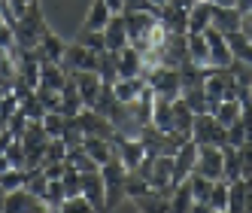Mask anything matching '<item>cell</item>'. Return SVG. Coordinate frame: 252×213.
Here are the masks:
<instances>
[{
    "mask_svg": "<svg viewBox=\"0 0 252 213\" xmlns=\"http://www.w3.org/2000/svg\"><path fill=\"white\" fill-rule=\"evenodd\" d=\"M210 3L213 6H234V9H237V0H210Z\"/></svg>",
    "mask_w": 252,
    "mask_h": 213,
    "instance_id": "50",
    "label": "cell"
},
{
    "mask_svg": "<svg viewBox=\"0 0 252 213\" xmlns=\"http://www.w3.org/2000/svg\"><path fill=\"white\" fill-rule=\"evenodd\" d=\"M33 95L40 98V104L46 106V110H61V92H58V88L37 85V88H33Z\"/></svg>",
    "mask_w": 252,
    "mask_h": 213,
    "instance_id": "36",
    "label": "cell"
},
{
    "mask_svg": "<svg viewBox=\"0 0 252 213\" xmlns=\"http://www.w3.org/2000/svg\"><path fill=\"white\" fill-rule=\"evenodd\" d=\"M204 92H207L210 113H213L216 104L240 98V85H237V79H234L231 67H207V73H204Z\"/></svg>",
    "mask_w": 252,
    "mask_h": 213,
    "instance_id": "1",
    "label": "cell"
},
{
    "mask_svg": "<svg viewBox=\"0 0 252 213\" xmlns=\"http://www.w3.org/2000/svg\"><path fill=\"white\" fill-rule=\"evenodd\" d=\"M103 3L110 6V9H113L116 15H122V12H125V0H103Z\"/></svg>",
    "mask_w": 252,
    "mask_h": 213,
    "instance_id": "47",
    "label": "cell"
},
{
    "mask_svg": "<svg viewBox=\"0 0 252 213\" xmlns=\"http://www.w3.org/2000/svg\"><path fill=\"white\" fill-rule=\"evenodd\" d=\"M64 49H67V46L55 37V34L46 31V34H43V40L37 43V49H33V52H37V58H40V61H61V58H64Z\"/></svg>",
    "mask_w": 252,
    "mask_h": 213,
    "instance_id": "20",
    "label": "cell"
},
{
    "mask_svg": "<svg viewBox=\"0 0 252 213\" xmlns=\"http://www.w3.org/2000/svg\"><path fill=\"white\" fill-rule=\"evenodd\" d=\"M70 79V70L61 64V61H43L40 64V85H49V88H64V82Z\"/></svg>",
    "mask_w": 252,
    "mask_h": 213,
    "instance_id": "16",
    "label": "cell"
},
{
    "mask_svg": "<svg viewBox=\"0 0 252 213\" xmlns=\"http://www.w3.org/2000/svg\"><path fill=\"white\" fill-rule=\"evenodd\" d=\"M213 116L219 119L225 128H228V125H234V122L243 116V101H240V98H234V101H222V104H216Z\"/></svg>",
    "mask_w": 252,
    "mask_h": 213,
    "instance_id": "25",
    "label": "cell"
},
{
    "mask_svg": "<svg viewBox=\"0 0 252 213\" xmlns=\"http://www.w3.org/2000/svg\"><path fill=\"white\" fill-rule=\"evenodd\" d=\"M149 3H152V6H155V9H164V6H167V3H170V0H149Z\"/></svg>",
    "mask_w": 252,
    "mask_h": 213,
    "instance_id": "52",
    "label": "cell"
},
{
    "mask_svg": "<svg viewBox=\"0 0 252 213\" xmlns=\"http://www.w3.org/2000/svg\"><path fill=\"white\" fill-rule=\"evenodd\" d=\"M210 213H225L228 210V183L225 180H216L213 192H210V201H207Z\"/></svg>",
    "mask_w": 252,
    "mask_h": 213,
    "instance_id": "32",
    "label": "cell"
},
{
    "mask_svg": "<svg viewBox=\"0 0 252 213\" xmlns=\"http://www.w3.org/2000/svg\"><path fill=\"white\" fill-rule=\"evenodd\" d=\"M3 128H6V119H3V116H0V131H3Z\"/></svg>",
    "mask_w": 252,
    "mask_h": 213,
    "instance_id": "53",
    "label": "cell"
},
{
    "mask_svg": "<svg viewBox=\"0 0 252 213\" xmlns=\"http://www.w3.org/2000/svg\"><path fill=\"white\" fill-rule=\"evenodd\" d=\"M67 165H73L79 174H88V171H100V165L94 162L92 155H88L82 146H76V149H67Z\"/></svg>",
    "mask_w": 252,
    "mask_h": 213,
    "instance_id": "29",
    "label": "cell"
},
{
    "mask_svg": "<svg viewBox=\"0 0 252 213\" xmlns=\"http://www.w3.org/2000/svg\"><path fill=\"white\" fill-rule=\"evenodd\" d=\"M82 177V195L88 198L94 210H106V183H103V174L100 171H88L79 174Z\"/></svg>",
    "mask_w": 252,
    "mask_h": 213,
    "instance_id": "10",
    "label": "cell"
},
{
    "mask_svg": "<svg viewBox=\"0 0 252 213\" xmlns=\"http://www.w3.org/2000/svg\"><path fill=\"white\" fill-rule=\"evenodd\" d=\"M61 64L73 73V70H97V52H92L88 46H82L79 40L73 46H67L64 49V58Z\"/></svg>",
    "mask_w": 252,
    "mask_h": 213,
    "instance_id": "7",
    "label": "cell"
},
{
    "mask_svg": "<svg viewBox=\"0 0 252 213\" xmlns=\"http://www.w3.org/2000/svg\"><path fill=\"white\" fill-rule=\"evenodd\" d=\"M186 46H189V61L197 67H210V46L204 34H186Z\"/></svg>",
    "mask_w": 252,
    "mask_h": 213,
    "instance_id": "21",
    "label": "cell"
},
{
    "mask_svg": "<svg viewBox=\"0 0 252 213\" xmlns=\"http://www.w3.org/2000/svg\"><path fill=\"white\" fill-rule=\"evenodd\" d=\"M237 12H252V0H237Z\"/></svg>",
    "mask_w": 252,
    "mask_h": 213,
    "instance_id": "48",
    "label": "cell"
},
{
    "mask_svg": "<svg viewBox=\"0 0 252 213\" xmlns=\"http://www.w3.org/2000/svg\"><path fill=\"white\" fill-rule=\"evenodd\" d=\"M146 85L155 92V98L164 101H176L183 98V82H179V67H167V64H155L143 73Z\"/></svg>",
    "mask_w": 252,
    "mask_h": 213,
    "instance_id": "2",
    "label": "cell"
},
{
    "mask_svg": "<svg viewBox=\"0 0 252 213\" xmlns=\"http://www.w3.org/2000/svg\"><path fill=\"white\" fill-rule=\"evenodd\" d=\"M113 15H116V12L106 6L103 0H92V6H88V15H85L82 28H85V31H103L106 25H110Z\"/></svg>",
    "mask_w": 252,
    "mask_h": 213,
    "instance_id": "18",
    "label": "cell"
},
{
    "mask_svg": "<svg viewBox=\"0 0 252 213\" xmlns=\"http://www.w3.org/2000/svg\"><path fill=\"white\" fill-rule=\"evenodd\" d=\"M49 162H67V143H64V137H49L46 152H43V165H49Z\"/></svg>",
    "mask_w": 252,
    "mask_h": 213,
    "instance_id": "34",
    "label": "cell"
},
{
    "mask_svg": "<svg viewBox=\"0 0 252 213\" xmlns=\"http://www.w3.org/2000/svg\"><path fill=\"white\" fill-rule=\"evenodd\" d=\"M76 122L82 125L85 134H92V137H106V140H116V125L106 116H100L94 106H82Z\"/></svg>",
    "mask_w": 252,
    "mask_h": 213,
    "instance_id": "4",
    "label": "cell"
},
{
    "mask_svg": "<svg viewBox=\"0 0 252 213\" xmlns=\"http://www.w3.org/2000/svg\"><path fill=\"white\" fill-rule=\"evenodd\" d=\"M82 149H85L88 155H92L100 168H103V165H106V162H110V158L116 155V143H113V140H106V137H92V134H85Z\"/></svg>",
    "mask_w": 252,
    "mask_h": 213,
    "instance_id": "15",
    "label": "cell"
},
{
    "mask_svg": "<svg viewBox=\"0 0 252 213\" xmlns=\"http://www.w3.org/2000/svg\"><path fill=\"white\" fill-rule=\"evenodd\" d=\"M134 9H155L149 0H125V12H134Z\"/></svg>",
    "mask_w": 252,
    "mask_h": 213,
    "instance_id": "45",
    "label": "cell"
},
{
    "mask_svg": "<svg viewBox=\"0 0 252 213\" xmlns=\"http://www.w3.org/2000/svg\"><path fill=\"white\" fill-rule=\"evenodd\" d=\"M97 76H100V82H116L119 79V64H116V52H110V49H103V52H97Z\"/></svg>",
    "mask_w": 252,
    "mask_h": 213,
    "instance_id": "27",
    "label": "cell"
},
{
    "mask_svg": "<svg viewBox=\"0 0 252 213\" xmlns=\"http://www.w3.org/2000/svg\"><path fill=\"white\" fill-rule=\"evenodd\" d=\"M64 143H67V149H76V146H82V143H85V131H82V125H79L76 119H70V122H67Z\"/></svg>",
    "mask_w": 252,
    "mask_h": 213,
    "instance_id": "37",
    "label": "cell"
},
{
    "mask_svg": "<svg viewBox=\"0 0 252 213\" xmlns=\"http://www.w3.org/2000/svg\"><path fill=\"white\" fill-rule=\"evenodd\" d=\"M28 3H33V0H28Z\"/></svg>",
    "mask_w": 252,
    "mask_h": 213,
    "instance_id": "55",
    "label": "cell"
},
{
    "mask_svg": "<svg viewBox=\"0 0 252 213\" xmlns=\"http://www.w3.org/2000/svg\"><path fill=\"white\" fill-rule=\"evenodd\" d=\"M9 168H12V162L6 158V152H0V174H3V171H9Z\"/></svg>",
    "mask_w": 252,
    "mask_h": 213,
    "instance_id": "49",
    "label": "cell"
},
{
    "mask_svg": "<svg viewBox=\"0 0 252 213\" xmlns=\"http://www.w3.org/2000/svg\"><path fill=\"white\" fill-rule=\"evenodd\" d=\"M207 37V46H210V67H231L234 55H231V46H228V37L219 31V28H207L204 31Z\"/></svg>",
    "mask_w": 252,
    "mask_h": 213,
    "instance_id": "6",
    "label": "cell"
},
{
    "mask_svg": "<svg viewBox=\"0 0 252 213\" xmlns=\"http://www.w3.org/2000/svg\"><path fill=\"white\" fill-rule=\"evenodd\" d=\"M64 171H67V162H49V165H43V174L49 177V180H61Z\"/></svg>",
    "mask_w": 252,
    "mask_h": 213,
    "instance_id": "44",
    "label": "cell"
},
{
    "mask_svg": "<svg viewBox=\"0 0 252 213\" xmlns=\"http://www.w3.org/2000/svg\"><path fill=\"white\" fill-rule=\"evenodd\" d=\"M116 64H119V76H143V70H146V58H143V52L134 49L131 43L116 52Z\"/></svg>",
    "mask_w": 252,
    "mask_h": 213,
    "instance_id": "11",
    "label": "cell"
},
{
    "mask_svg": "<svg viewBox=\"0 0 252 213\" xmlns=\"http://www.w3.org/2000/svg\"><path fill=\"white\" fill-rule=\"evenodd\" d=\"M213 25V3L210 0H197L189 9V31L186 34H204Z\"/></svg>",
    "mask_w": 252,
    "mask_h": 213,
    "instance_id": "14",
    "label": "cell"
},
{
    "mask_svg": "<svg viewBox=\"0 0 252 213\" xmlns=\"http://www.w3.org/2000/svg\"><path fill=\"white\" fill-rule=\"evenodd\" d=\"M3 95H6V88H3V85H0V101H3Z\"/></svg>",
    "mask_w": 252,
    "mask_h": 213,
    "instance_id": "54",
    "label": "cell"
},
{
    "mask_svg": "<svg viewBox=\"0 0 252 213\" xmlns=\"http://www.w3.org/2000/svg\"><path fill=\"white\" fill-rule=\"evenodd\" d=\"M79 43H82V46H88L92 52H103V49H106V43H103V31H85V28H82Z\"/></svg>",
    "mask_w": 252,
    "mask_h": 213,
    "instance_id": "40",
    "label": "cell"
},
{
    "mask_svg": "<svg viewBox=\"0 0 252 213\" xmlns=\"http://www.w3.org/2000/svg\"><path fill=\"white\" fill-rule=\"evenodd\" d=\"M88 210H94V207L88 204L85 195H70V198H64V204H61V213H88Z\"/></svg>",
    "mask_w": 252,
    "mask_h": 213,
    "instance_id": "39",
    "label": "cell"
},
{
    "mask_svg": "<svg viewBox=\"0 0 252 213\" xmlns=\"http://www.w3.org/2000/svg\"><path fill=\"white\" fill-rule=\"evenodd\" d=\"M191 207H194V195H191L189 180L176 183V189H173V195H170V210H173V213H189Z\"/></svg>",
    "mask_w": 252,
    "mask_h": 213,
    "instance_id": "28",
    "label": "cell"
},
{
    "mask_svg": "<svg viewBox=\"0 0 252 213\" xmlns=\"http://www.w3.org/2000/svg\"><path fill=\"white\" fill-rule=\"evenodd\" d=\"M28 183V171L25 168H9V171H3L0 174V186H3L6 192H12V189H22Z\"/></svg>",
    "mask_w": 252,
    "mask_h": 213,
    "instance_id": "35",
    "label": "cell"
},
{
    "mask_svg": "<svg viewBox=\"0 0 252 213\" xmlns=\"http://www.w3.org/2000/svg\"><path fill=\"white\" fill-rule=\"evenodd\" d=\"M12 140H15V137H12V134H9L6 128H3V131H0V152H6V146L12 143Z\"/></svg>",
    "mask_w": 252,
    "mask_h": 213,
    "instance_id": "46",
    "label": "cell"
},
{
    "mask_svg": "<svg viewBox=\"0 0 252 213\" xmlns=\"http://www.w3.org/2000/svg\"><path fill=\"white\" fill-rule=\"evenodd\" d=\"M143 88H146V79H143V76H119V79L113 82V92H116V98H119L122 104L140 98Z\"/></svg>",
    "mask_w": 252,
    "mask_h": 213,
    "instance_id": "19",
    "label": "cell"
},
{
    "mask_svg": "<svg viewBox=\"0 0 252 213\" xmlns=\"http://www.w3.org/2000/svg\"><path fill=\"white\" fill-rule=\"evenodd\" d=\"M240 25H243V12H237L234 6H213V28L231 34V31H240Z\"/></svg>",
    "mask_w": 252,
    "mask_h": 213,
    "instance_id": "17",
    "label": "cell"
},
{
    "mask_svg": "<svg viewBox=\"0 0 252 213\" xmlns=\"http://www.w3.org/2000/svg\"><path fill=\"white\" fill-rule=\"evenodd\" d=\"M19 110H22V113H25V116H28L31 122H43V116L49 113L46 106L40 104V98L33 95V92H28V95L22 98V104H19Z\"/></svg>",
    "mask_w": 252,
    "mask_h": 213,
    "instance_id": "33",
    "label": "cell"
},
{
    "mask_svg": "<svg viewBox=\"0 0 252 213\" xmlns=\"http://www.w3.org/2000/svg\"><path fill=\"white\" fill-rule=\"evenodd\" d=\"M31 210H37V213H43L46 210V204L33 195L28 186H22V189H12V192H6V207H3V213H31Z\"/></svg>",
    "mask_w": 252,
    "mask_h": 213,
    "instance_id": "8",
    "label": "cell"
},
{
    "mask_svg": "<svg viewBox=\"0 0 252 213\" xmlns=\"http://www.w3.org/2000/svg\"><path fill=\"white\" fill-rule=\"evenodd\" d=\"M152 125L158 131H170L173 128V101H164V98H155V106H152Z\"/></svg>",
    "mask_w": 252,
    "mask_h": 213,
    "instance_id": "23",
    "label": "cell"
},
{
    "mask_svg": "<svg viewBox=\"0 0 252 213\" xmlns=\"http://www.w3.org/2000/svg\"><path fill=\"white\" fill-rule=\"evenodd\" d=\"M64 198H67V189H64V183H61V180H49V186H46V195H43V204H46V210H61Z\"/></svg>",
    "mask_w": 252,
    "mask_h": 213,
    "instance_id": "31",
    "label": "cell"
},
{
    "mask_svg": "<svg viewBox=\"0 0 252 213\" xmlns=\"http://www.w3.org/2000/svg\"><path fill=\"white\" fill-rule=\"evenodd\" d=\"M6 158L12 162V168H25V143L22 140H12L6 146Z\"/></svg>",
    "mask_w": 252,
    "mask_h": 213,
    "instance_id": "41",
    "label": "cell"
},
{
    "mask_svg": "<svg viewBox=\"0 0 252 213\" xmlns=\"http://www.w3.org/2000/svg\"><path fill=\"white\" fill-rule=\"evenodd\" d=\"M70 79L76 82L79 88V98H82V106H94L97 95H100V76H97V70H73L70 73Z\"/></svg>",
    "mask_w": 252,
    "mask_h": 213,
    "instance_id": "9",
    "label": "cell"
},
{
    "mask_svg": "<svg viewBox=\"0 0 252 213\" xmlns=\"http://www.w3.org/2000/svg\"><path fill=\"white\" fill-rule=\"evenodd\" d=\"M246 198H249V189H246V180L228 183V210L231 213H246Z\"/></svg>",
    "mask_w": 252,
    "mask_h": 213,
    "instance_id": "26",
    "label": "cell"
},
{
    "mask_svg": "<svg viewBox=\"0 0 252 213\" xmlns=\"http://www.w3.org/2000/svg\"><path fill=\"white\" fill-rule=\"evenodd\" d=\"M225 37H228V46H231L234 61L252 64V40L246 37V34H243V31H231V34H225Z\"/></svg>",
    "mask_w": 252,
    "mask_h": 213,
    "instance_id": "22",
    "label": "cell"
},
{
    "mask_svg": "<svg viewBox=\"0 0 252 213\" xmlns=\"http://www.w3.org/2000/svg\"><path fill=\"white\" fill-rule=\"evenodd\" d=\"M19 95H15V92H6L3 95V101H0V116H3V119H9L12 113H19Z\"/></svg>",
    "mask_w": 252,
    "mask_h": 213,
    "instance_id": "42",
    "label": "cell"
},
{
    "mask_svg": "<svg viewBox=\"0 0 252 213\" xmlns=\"http://www.w3.org/2000/svg\"><path fill=\"white\" fill-rule=\"evenodd\" d=\"M194 171L210 177V180H222V174H225V152H222V146H197Z\"/></svg>",
    "mask_w": 252,
    "mask_h": 213,
    "instance_id": "5",
    "label": "cell"
},
{
    "mask_svg": "<svg viewBox=\"0 0 252 213\" xmlns=\"http://www.w3.org/2000/svg\"><path fill=\"white\" fill-rule=\"evenodd\" d=\"M103 43H106L110 52H119V49H125L131 43L128 40V28H125V15H113L110 19V25L103 28Z\"/></svg>",
    "mask_w": 252,
    "mask_h": 213,
    "instance_id": "13",
    "label": "cell"
},
{
    "mask_svg": "<svg viewBox=\"0 0 252 213\" xmlns=\"http://www.w3.org/2000/svg\"><path fill=\"white\" fill-rule=\"evenodd\" d=\"M0 46H3L6 52H12L15 46H19V40H15V31H12V25H0Z\"/></svg>",
    "mask_w": 252,
    "mask_h": 213,
    "instance_id": "43",
    "label": "cell"
},
{
    "mask_svg": "<svg viewBox=\"0 0 252 213\" xmlns=\"http://www.w3.org/2000/svg\"><path fill=\"white\" fill-rule=\"evenodd\" d=\"M28 125H31V119H28V116H25L22 110H19V113H12V116L6 119V131H9V134H12L15 140H22V137H25Z\"/></svg>",
    "mask_w": 252,
    "mask_h": 213,
    "instance_id": "38",
    "label": "cell"
},
{
    "mask_svg": "<svg viewBox=\"0 0 252 213\" xmlns=\"http://www.w3.org/2000/svg\"><path fill=\"white\" fill-rule=\"evenodd\" d=\"M222 152H225V174H222V180H225V183L240 180V177H243L240 149H237V146H231V143H225V146H222Z\"/></svg>",
    "mask_w": 252,
    "mask_h": 213,
    "instance_id": "24",
    "label": "cell"
},
{
    "mask_svg": "<svg viewBox=\"0 0 252 213\" xmlns=\"http://www.w3.org/2000/svg\"><path fill=\"white\" fill-rule=\"evenodd\" d=\"M191 140L197 146H225V125L213 113H197L191 122Z\"/></svg>",
    "mask_w": 252,
    "mask_h": 213,
    "instance_id": "3",
    "label": "cell"
},
{
    "mask_svg": "<svg viewBox=\"0 0 252 213\" xmlns=\"http://www.w3.org/2000/svg\"><path fill=\"white\" fill-rule=\"evenodd\" d=\"M3 207H6V189L0 186V213H3Z\"/></svg>",
    "mask_w": 252,
    "mask_h": 213,
    "instance_id": "51",
    "label": "cell"
},
{
    "mask_svg": "<svg viewBox=\"0 0 252 213\" xmlns=\"http://www.w3.org/2000/svg\"><path fill=\"white\" fill-rule=\"evenodd\" d=\"M194 165H197V143L189 140V143H183L176 149V155H173V180L176 183L189 180V174L194 171Z\"/></svg>",
    "mask_w": 252,
    "mask_h": 213,
    "instance_id": "12",
    "label": "cell"
},
{
    "mask_svg": "<svg viewBox=\"0 0 252 213\" xmlns=\"http://www.w3.org/2000/svg\"><path fill=\"white\" fill-rule=\"evenodd\" d=\"M67 122H70V116H64L61 110H49V113L43 116V128H46L49 137H64Z\"/></svg>",
    "mask_w": 252,
    "mask_h": 213,
    "instance_id": "30",
    "label": "cell"
}]
</instances>
